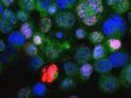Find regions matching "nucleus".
I'll return each instance as SVG.
<instances>
[{
  "label": "nucleus",
  "instance_id": "f8f14e48",
  "mask_svg": "<svg viewBox=\"0 0 131 98\" xmlns=\"http://www.w3.org/2000/svg\"><path fill=\"white\" fill-rule=\"evenodd\" d=\"M75 11H76L77 17L80 20L84 19L85 17L93 14L90 10V8H89L87 0H79L77 4L75 5Z\"/></svg>",
  "mask_w": 131,
  "mask_h": 98
},
{
  "label": "nucleus",
  "instance_id": "e433bc0d",
  "mask_svg": "<svg viewBox=\"0 0 131 98\" xmlns=\"http://www.w3.org/2000/svg\"><path fill=\"white\" fill-rule=\"evenodd\" d=\"M14 2H15V0H0V3H2L3 5H5L7 8L11 6Z\"/></svg>",
  "mask_w": 131,
  "mask_h": 98
},
{
  "label": "nucleus",
  "instance_id": "9b49d317",
  "mask_svg": "<svg viewBox=\"0 0 131 98\" xmlns=\"http://www.w3.org/2000/svg\"><path fill=\"white\" fill-rule=\"evenodd\" d=\"M108 53H110V51H108L107 47L105 46V42L95 44L92 50V59L93 60H99V59L108 57V55H110Z\"/></svg>",
  "mask_w": 131,
  "mask_h": 98
},
{
  "label": "nucleus",
  "instance_id": "7ed1b4c3",
  "mask_svg": "<svg viewBox=\"0 0 131 98\" xmlns=\"http://www.w3.org/2000/svg\"><path fill=\"white\" fill-rule=\"evenodd\" d=\"M121 82L119 78L110 73L101 74L98 79V87L103 93L112 94L116 92L120 88Z\"/></svg>",
  "mask_w": 131,
  "mask_h": 98
},
{
  "label": "nucleus",
  "instance_id": "a878e982",
  "mask_svg": "<svg viewBox=\"0 0 131 98\" xmlns=\"http://www.w3.org/2000/svg\"><path fill=\"white\" fill-rule=\"evenodd\" d=\"M0 18L3 20H6V21H8V22H10V23L13 24L15 26H16V25H17V23L19 22L16 13H14L13 11L10 10L9 8H6V9H5V11L3 12V14L0 15Z\"/></svg>",
  "mask_w": 131,
  "mask_h": 98
},
{
  "label": "nucleus",
  "instance_id": "58836bf2",
  "mask_svg": "<svg viewBox=\"0 0 131 98\" xmlns=\"http://www.w3.org/2000/svg\"><path fill=\"white\" fill-rule=\"evenodd\" d=\"M68 1H69V2H70V4H71L73 7H74L75 5H76V4H77V2H78L79 0H68Z\"/></svg>",
  "mask_w": 131,
  "mask_h": 98
},
{
  "label": "nucleus",
  "instance_id": "393cba45",
  "mask_svg": "<svg viewBox=\"0 0 131 98\" xmlns=\"http://www.w3.org/2000/svg\"><path fill=\"white\" fill-rule=\"evenodd\" d=\"M39 46L36 45L33 41H28L22 49H23V51L25 53V55H27L28 57H30V56L38 55V54H39Z\"/></svg>",
  "mask_w": 131,
  "mask_h": 98
},
{
  "label": "nucleus",
  "instance_id": "bb28decb",
  "mask_svg": "<svg viewBox=\"0 0 131 98\" xmlns=\"http://www.w3.org/2000/svg\"><path fill=\"white\" fill-rule=\"evenodd\" d=\"M47 39H48V37H46V33H41L39 31V32H36L35 33V34H34L33 37H32V41H33L36 45L39 46V48H41L42 46L46 44Z\"/></svg>",
  "mask_w": 131,
  "mask_h": 98
},
{
  "label": "nucleus",
  "instance_id": "c9c22d12",
  "mask_svg": "<svg viewBox=\"0 0 131 98\" xmlns=\"http://www.w3.org/2000/svg\"><path fill=\"white\" fill-rule=\"evenodd\" d=\"M7 45H8L7 41H5L3 38L0 39V52H4L7 49Z\"/></svg>",
  "mask_w": 131,
  "mask_h": 98
},
{
  "label": "nucleus",
  "instance_id": "ea45409f",
  "mask_svg": "<svg viewBox=\"0 0 131 98\" xmlns=\"http://www.w3.org/2000/svg\"><path fill=\"white\" fill-rule=\"evenodd\" d=\"M127 21L131 23V11H129L128 13H127Z\"/></svg>",
  "mask_w": 131,
  "mask_h": 98
},
{
  "label": "nucleus",
  "instance_id": "79ce46f5",
  "mask_svg": "<svg viewBox=\"0 0 131 98\" xmlns=\"http://www.w3.org/2000/svg\"><path fill=\"white\" fill-rule=\"evenodd\" d=\"M52 1H55V0H52Z\"/></svg>",
  "mask_w": 131,
  "mask_h": 98
},
{
  "label": "nucleus",
  "instance_id": "72a5a7b5",
  "mask_svg": "<svg viewBox=\"0 0 131 98\" xmlns=\"http://www.w3.org/2000/svg\"><path fill=\"white\" fill-rule=\"evenodd\" d=\"M75 36H76V38L78 39H85L87 36H88V32L86 31V29L84 27H77L76 30H75Z\"/></svg>",
  "mask_w": 131,
  "mask_h": 98
},
{
  "label": "nucleus",
  "instance_id": "c85d7f7f",
  "mask_svg": "<svg viewBox=\"0 0 131 98\" xmlns=\"http://www.w3.org/2000/svg\"><path fill=\"white\" fill-rule=\"evenodd\" d=\"M100 17L101 15H98V14H91L89 16L85 17L84 19H82V23L87 26H94L95 25H97L100 21Z\"/></svg>",
  "mask_w": 131,
  "mask_h": 98
},
{
  "label": "nucleus",
  "instance_id": "1a4fd4ad",
  "mask_svg": "<svg viewBox=\"0 0 131 98\" xmlns=\"http://www.w3.org/2000/svg\"><path fill=\"white\" fill-rule=\"evenodd\" d=\"M94 70L95 72L101 74H105V73H110L113 69L112 65V62L108 57H105L103 59H99V60H95L94 62Z\"/></svg>",
  "mask_w": 131,
  "mask_h": 98
},
{
  "label": "nucleus",
  "instance_id": "4be33fe9",
  "mask_svg": "<svg viewBox=\"0 0 131 98\" xmlns=\"http://www.w3.org/2000/svg\"><path fill=\"white\" fill-rule=\"evenodd\" d=\"M17 4L20 9H24L29 12L37 10V0H18Z\"/></svg>",
  "mask_w": 131,
  "mask_h": 98
},
{
  "label": "nucleus",
  "instance_id": "4c0bfd02",
  "mask_svg": "<svg viewBox=\"0 0 131 98\" xmlns=\"http://www.w3.org/2000/svg\"><path fill=\"white\" fill-rule=\"evenodd\" d=\"M118 0H105V3H106V5L108 7H111V8H112V7L115 6V4L117 3Z\"/></svg>",
  "mask_w": 131,
  "mask_h": 98
},
{
  "label": "nucleus",
  "instance_id": "6ab92c4d",
  "mask_svg": "<svg viewBox=\"0 0 131 98\" xmlns=\"http://www.w3.org/2000/svg\"><path fill=\"white\" fill-rule=\"evenodd\" d=\"M87 2H88L89 8L93 14L102 15L104 13L105 7H104L103 0H87Z\"/></svg>",
  "mask_w": 131,
  "mask_h": 98
},
{
  "label": "nucleus",
  "instance_id": "412c9836",
  "mask_svg": "<svg viewBox=\"0 0 131 98\" xmlns=\"http://www.w3.org/2000/svg\"><path fill=\"white\" fill-rule=\"evenodd\" d=\"M54 1L52 0H37V10L40 15V17L48 16L47 15V9L52 4Z\"/></svg>",
  "mask_w": 131,
  "mask_h": 98
},
{
  "label": "nucleus",
  "instance_id": "f03ea898",
  "mask_svg": "<svg viewBox=\"0 0 131 98\" xmlns=\"http://www.w3.org/2000/svg\"><path fill=\"white\" fill-rule=\"evenodd\" d=\"M69 41H55L48 38L46 44L41 47V52L43 56L49 61H55L61 56V54L70 48Z\"/></svg>",
  "mask_w": 131,
  "mask_h": 98
},
{
  "label": "nucleus",
  "instance_id": "2f4dec72",
  "mask_svg": "<svg viewBox=\"0 0 131 98\" xmlns=\"http://www.w3.org/2000/svg\"><path fill=\"white\" fill-rule=\"evenodd\" d=\"M16 15H17L18 21L21 23H25V22H28L30 20V12L24 10V9H19L16 12Z\"/></svg>",
  "mask_w": 131,
  "mask_h": 98
},
{
  "label": "nucleus",
  "instance_id": "f257e3e1",
  "mask_svg": "<svg viewBox=\"0 0 131 98\" xmlns=\"http://www.w3.org/2000/svg\"><path fill=\"white\" fill-rule=\"evenodd\" d=\"M128 30V24L122 15L112 12L104 21L102 31L106 38L108 37H122Z\"/></svg>",
  "mask_w": 131,
  "mask_h": 98
},
{
  "label": "nucleus",
  "instance_id": "20e7f679",
  "mask_svg": "<svg viewBox=\"0 0 131 98\" xmlns=\"http://www.w3.org/2000/svg\"><path fill=\"white\" fill-rule=\"evenodd\" d=\"M77 18L74 14L69 10L59 11L54 16V22L56 26L62 31H70L72 30L76 24Z\"/></svg>",
  "mask_w": 131,
  "mask_h": 98
},
{
  "label": "nucleus",
  "instance_id": "2eb2a0df",
  "mask_svg": "<svg viewBox=\"0 0 131 98\" xmlns=\"http://www.w3.org/2000/svg\"><path fill=\"white\" fill-rule=\"evenodd\" d=\"M104 42H105V46L107 47L110 53L118 51L123 46L122 40L120 39V37H108V38H105Z\"/></svg>",
  "mask_w": 131,
  "mask_h": 98
},
{
  "label": "nucleus",
  "instance_id": "37998d69",
  "mask_svg": "<svg viewBox=\"0 0 131 98\" xmlns=\"http://www.w3.org/2000/svg\"><path fill=\"white\" fill-rule=\"evenodd\" d=\"M130 3H131V0H130Z\"/></svg>",
  "mask_w": 131,
  "mask_h": 98
},
{
  "label": "nucleus",
  "instance_id": "a19ab883",
  "mask_svg": "<svg viewBox=\"0 0 131 98\" xmlns=\"http://www.w3.org/2000/svg\"><path fill=\"white\" fill-rule=\"evenodd\" d=\"M129 33H130V35H131V29L129 30Z\"/></svg>",
  "mask_w": 131,
  "mask_h": 98
},
{
  "label": "nucleus",
  "instance_id": "ddd939ff",
  "mask_svg": "<svg viewBox=\"0 0 131 98\" xmlns=\"http://www.w3.org/2000/svg\"><path fill=\"white\" fill-rule=\"evenodd\" d=\"M63 71L67 77H72L76 78L79 77V70H80V65L77 62H72V61H66L63 64Z\"/></svg>",
  "mask_w": 131,
  "mask_h": 98
},
{
  "label": "nucleus",
  "instance_id": "423d86ee",
  "mask_svg": "<svg viewBox=\"0 0 131 98\" xmlns=\"http://www.w3.org/2000/svg\"><path fill=\"white\" fill-rule=\"evenodd\" d=\"M8 46L13 49H21L28 42V39L24 36V34L19 31H12L8 34L6 38Z\"/></svg>",
  "mask_w": 131,
  "mask_h": 98
},
{
  "label": "nucleus",
  "instance_id": "cd10ccee",
  "mask_svg": "<svg viewBox=\"0 0 131 98\" xmlns=\"http://www.w3.org/2000/svg\"><path fill=\"white\" fill-rule=\"evenodd\" d=\"M75 85H76V81H75L74 78L66 76V78L61 80V82L59 85V88L61 90H68V89L75 87Z\"/></svg>",
  "mask_w": 131,
  "mask_h": 98
},
{
  "label": "nucleus",
  "instance_id": "c756f323",
  "mask_svg": "<svg viewBox=\"0 0 131 98\" xmlns=\"http://www.w3.org/2000/svg\"><path fill=\"white\" fill-rule=\"evenodd\" d=\"M13 24H11L10 22H8L6 20H3L0 18V32L3 34H9L12 31H14Z\"/></svg>",
  "mask_w": 131,
  "mask_h": 98
},
{
  "label": "nucleus",
  "instance_id": "0eeeda50",
  "mask_svg": "<svg viewBox=\"0 0 131 98\" xmlns=\"http://www.w3.org/2000/svg\"><path fill=\"white\" fill-rule=\"evenodd\" d=\"M40 76H41V81H43L46 83H52L57 79L59 76L58 67L53 63L46 66L41 70Z\"/></svg>",
  "mask_w": 131,
  "mask_h": 98
},
{
  "label": "nucleus",
  "instance_id": "39448f33",
  "mask_svg": "<svg viewBox=\"0 0 131 98\" xmlns=\"http://www.w3.org/2000/svg\"><path fill=\"white\" fill-rule=\"evenodd\" d=\"M108 58L112 62V65L113 69H119L123 68L128 63L131 62V56L125 51H115L108 55Z\"/></svg>",
  "mask_w": 131,
  "mask_h": 98
},
{
  "label": "nucleus",
  "instance_id": "9d476101",
  "mask_svg": "<svg viewBox=\"0 0 131 98\" xmlns=\"http://www.w3.org/2000/svg\"><path fill=\"white\" fill-rule=\"evenodd\" d=\"M28 66L31 71L37 73L41 70V68L45 66V59L40 55H35L30 56L28 58Z\"/></svg>",
  "mask_w": 131,
  "mask_h": 98
},
{
  "label": "nucleus",
  "instance_id": "dca6fc26",
  "mask_svg": "<svg viewBox=\"0 0 131 98\" xmlns=\"http://www.w3.org/2000/svg\"><path fill=\"white\" fill-rule=\"evenodd\" d=\"M94 65L88 63H84L80 65V70H79V78L81 80H88L90 79L91 76L94 73Z\"/></svg>",
  "mask_w": 131,
  "mask_h": 98
},
{
  "label": "nucleus",
  "instance_id": "f704fd0d",
  "mask_svg": "<svg viewBox=\"0 0 131 98\" xmlns=\"http://www.w3.org/2000/svg\"><path fill=\"white\" fill-rule=\"evenodd\" d=\"M58 11H59V8L57 7L56 3L53 2L52 4L48 7V9H47V15L48 16H55L56 14L58 13Z\"/></svg>",
  "mask_w": 131,
  "mask_h": 98
},
{
  "label": "nucleus",
  "instance_id": "5701e85b",
  "mask_svg": "<svg viewBox=\"0 0 131 98\" xmlns=\"http://www.w3.org/2000/svg\"><path fill=\"white\" fill-rule=\"evenodd\" d=\"M105 38H106V36L105 35V33H103V32H99V31H95V32H92V33H90L88 34L89 41L91 43H93L94 45L104 42Z\"/></svg>",
  "mask_w": 131,
  "mask_h": 98
},
{
  "label": "nucleus",
  "instance_id": "b1692460",
  "mask_svg": "<svg viewBox=\"0 0 131 98\" xmlns=\"http://www.w3.org/2000/svg\"><path fill=\"white\" fill-rule=\"evenodd\" d=\"M51 27H52V21L48 16L40 17V20H39V31L41 33H49Z\"/></svg>",
  "mask_w": 131,
  "mask_h": 98
},
{
  "label": "nucleus",
  "instance_id": "aec40b11",
  "mask_svg": "<svg viewBox=\"0 0 131 98\" xmlns=\"http://www.w3.org/2000/svg\"><path fill=\"white\" fill-rule=\"evenodd\" d=\"M33 88V95L36 97H43L47 93V87L46 82L43 81H38L32 86Z\"/></svg>",
  "mask_w": 131,
  "mask_h": 98
},
{
  "label": "nucleus",
  "instance_id": "f3484780",
  "mask_svg": "<svg viewBox=\"0 0 131 98\" xmlns=\"http://www.w3.org/2000/svg\"><path fill=\"white\" fill-rule=\"evenodd\" d=\"M131 3L130 0H118L117 3L115 4V6L112 7V12H115L120 15L128 13L130 11Z\"/></svg>",
  "mask_w": 131,
  "mask_h": 98
},
{
  "label": "nucleus",
  "instance_id": "7c9ffc66",
  "mask_svg": "<svg viewBox=\"0 0 131 98\" xmlns=\"http://www.w3.org/2000/svg\"><path fill=\"white\" fill-rule=\"evenodd\" d=\"M32 95H33V88L31 86L21 87L16 94V96L18 98H30Z\"/></svg>",
  "mask_w": 131,
  "mask_h": 98
},
{
  "label": "nucleus",
  "instance_id": "473e14b6",
  "mask_svg": "<svg viewBox=\"0 0 131 98\" xmlns=\"http://www.w3.org/2000/svg\"><path fill=\"white\" fill-rule=\"evenodd\" d=\"M57 7L59 8V11H64V10H70L72 8V5L68 0H55Z\"/></svg>",
  "mask_w": 131,
  "mask_h": 98
},
{
  "label": "nucleus",
  "instance_id": "6e6552de",
  "mask_svg": "<svg viewBox=\"0 0 131 98\" xmlns=\"http://www.w3.org/2000/svg\"><path fill=\"white\" fill-rule=\"evenodd\" d=\"M91 59H92V50L90 49V47L86 44L79 45L74 53V61L77 62L79 65H82L84 63L90 62Z\"/></svg>",
  "mask_w": 131,
  "mask_h": 98
},
{
  "label": "nucleus",
  "instance_id": "4468645a",
  "mask_svg": "<svg viewBox=\"0 0 131 98\" xmlns=\"http://www.w3.org/2000/svg\"><path fill=\"white\" fill-rule=\"evenodd\" d=\"M119 79L121 85L124 86H131V62L121 68L119 73Z\"/></svg>",
  "mask_w": 131,
  "mask_h": 98
},
{
  "label": "nucleus",
  "instance_id": "a211bd4d",
  "mask_svg": "<svg viewBox=\"0 0 131 98\" xmlns=\"http://www.w3.org/2000/svg\"><path fill=\"white\" fill-rule=\"evenodd\" d=\"M20 32L24 34V36L28 40L29 39H32L33 35L36 33V30H35V26H34L33 22L28 21V22H25V23H22V25L20 26Z\"/></svg>",
  "mask_w": 131,
  "mask_h": 98
}]
</instances>
